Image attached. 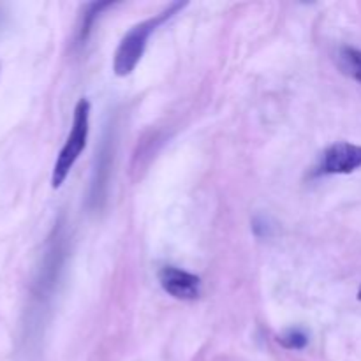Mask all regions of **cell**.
Instances as JSON below:
<instances>
[{
    "mask_svg": "<svg viewBox=\"0 0 361 361\" xmlns=\"http://www.w3.org/2000/svg\"><path fill=\"white\" fill-rule=\"evenodd\" d=\"M187 6V2H173L166 7L162 13L155 14L150 20H145L141 23L134 25L129 32L122 37L118 48L115 51V60H113V71H115L116 76L126 78L136 69V66L140 63L141 56H143L145 49H147L148 37L155 32V28L159 25H162L164 21H168L169 18L175 16L180 9Z\"/></svg>",
    "mask_w": 361,
    "mask_h": 361,
    "instance_id": "6da1fadb",
    "label": "cell"
},
{
    "mask_svg": "<svg viewBox=\"0 0 361 361\" xmlns=\"http://www.w3.org/2000/svg\"><path fill=\"white\" fill-rule=\"evenodd\" d=\"M88 130H90V102L87 99H80L74 108L73 116V127L67 136L66 143H63L62 150H60L59 157H56L55 166H53L51 173V187L59 189L69 176L71 169L76 164L80 159L81 152L87 148Z\"/></svg>",
    "mask_w": 361,
    "mask_h": 361,
    "instance_id": "7a4b0ae2",
    "label": "cell"
},
{
    "mask_svg": "<svg viewBox=\"0 0 361 361\" xmlns=\"http://www.w3.org/2000/svg\"><path fill=\"white\" fill-rule=\"evenodd\" d=\"M361 168V147L360 145L334 143L323 152L317 175H349Z\"/></svg>",
    "mask_w": 361,
    "mask_h": 361,
    "instance_id": "3957f363",
    "label": "cell"
},
{
    "mask_svg": "<svg viewBox=\"0 0 361 361\" xmlns=\"http://www.w3.org/2000/svg\"><path fill=\"white\" fill-rule=\"evenodd\" d=\"M159 282L168 295L176 300H196L201 295V281L194 274L176 267H164L159 271Z\"/></svg>",
    "mask_w": 361,
    "mask_h": 361,
    "instance_id": "277c9868",
    "label": "cell"
},
{
    "mask_svg": "<svg viewBox=\"0 0 361 361\" xmlns=\"http://www.w3.org/2000/svg\"><path fill=\"white\" fill-rule=\"evenodd\" d=\"M341 62L345 73L351 74L356 81L361 83V51L355 48H344L341 51Z\"/></svg>",
    "mask_w": 361,
    "mask_h": 361,
    "instance_id": "5b68a950",
    "label": "cell"
},
{
    "mask_svg": "<svg viewBox=\"0 0 361 361\" xmlns=\"http://www.w3.org/2000/svg\"><path fill=\"white\" fill-rule=\"evenodd\" d=\"M279 342L286 349H303L309 342V337L302 330H289L282 337H279Z\"/></svg>",
    "mask_w": 361,
    "mask_h": 361,
    "instance_id": "8992f818",
    "label": "cell"
},
{
    "mask_svg": "<svg viewBox=\"0 0 361 361\" xmlns=\"http://www.w3.org/2000/svg\"><path fill=\"white\" fill-rule=\"evenodd\" d=\"M358 300L361 302V286H360V289H358Z\"/></svg>",
    "mask_w": 361,
    "mask_h": 361,
    "instance_id": "52a82bcc",
    "label": "cell"
}]
</instances>
